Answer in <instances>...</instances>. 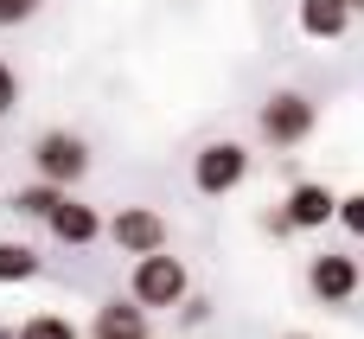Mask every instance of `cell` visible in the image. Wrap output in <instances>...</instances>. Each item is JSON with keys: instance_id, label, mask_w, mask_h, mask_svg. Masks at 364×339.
I'll return each instance as SVG.
<instances>
[{"instance_id": "cell-20", "label": "cell", "mask_w": 364, "mask_h": 339, "mask_svg": "<svg viewBox=\"0 0 364 339\" xmlns=\"http://www.w3.org/2000/svg\"><path fill=\"white\" fill-rule=\"evenodd\" d=\"M282 339H314V333H282Z\"/></svg>"}, {"instance_id": "cell-4", "label": "cell", "mask_w": 364, "mask_h": 339, "mask_svg": "<svg viewBox=\"0 0 364 339\" xmlns=\"http://www.w3.org/2000/svg\"><path fill=\"white\" fill-rule=\"evenodd\" d=\"M250 167H256V154L243 141H205L192 154V192L198 199H230V192H243Z\"/></svg>"}, {"instance_id": "cell-16", "label": "cell", "mask_w": 364, "mask_h": 339, "mask_svg": "<svg viewBox=\"0 0 364 339\" xmlns=\"http://www.w3.org/2000/svg\"><path fill=\"white\" fill-rule=\"evenodd\" d=\"M38 6L45 0H0V26H26V19H38Z\"/></svg>"}, {"instance_id": "cell-7", "label": "cell", "mask_w": 364, "mask_h": 339, "mask_svg": "<svg viewBox=\"0 0 364 339\" xmlns=\"http://www.w3.org/2000/svg\"><path fill=\"white\" fill-rule=\"evenodd\" d=\"M282 212H288V224H294V231H326V224H333V212H339V192H333L326 179H294V186H288V199H282Z\"/></svg>"}, {"instance_id": "cell-2", "label": "cell", "mask_w": 364, "mask_h": 339, "mask_svg": "<svg viewBox=\"0 0 364 339\" xmlns=\"http://www.w3.org/2000/svg\"><path fill=\"white\" fill-rule=\"evenodd\" d=\"M128 295H134L147 314H166V308H179V301L192 295V269L173 256V244H166V250H147V256H134V269H128Z\"/></svg>"}, {"instance_id": "cell-19", "label": "cell", "mask_w": 364, "mask_h": 339, "mask_svg": "<svg viewBox=\"0 0 364 339\" xmlns=\"http://www.w3.org/2000/svg\"><path fill=\"white\" fill-rule=\"evenodd\" d=\"M346 6H352V13H364V0H346Z\"/></svg>"}, {"instance_id": "cell-9", "label": "cell", "mask_w": 364, "mask_h": 339, "mask_svg": "<svg viewBox=\"0 0 364 339\" xmlns=\"http://www.w3.org/2000/svg\"><path fill=\"white\" fill-rule=\"evenodd\" d=\"M147 308L134 295H109L96 314H90V339H147Z\"/></svg>"}, {"instance_id": "cell-18", "label": "cell", "mask_w": 364, "mask_h": 339, "mask_svg": "<svg viewBox=\"0 0 364 339\" xmlns=\"http://www.w3.org/2000/svg\"><path fill=\"white\" fill-rule=\"evenodd\" d=\"M262 231H269V237H294V224H288V212H282V205L262 218Z\"/></svg>"}, {"instance_id": "cell-6", "label": "cell", "mask_w": 364, "mask_h": 339, "mask_svg": "<svg viewBox=\"0 0 364 339\" xmlns=\"http://www.w3.org/2000/svg\"><path fill=\"white\" fill-rule=\"evenodd\" d=\"M102 237H109L122 256H147V250H166V244H173V224H166L154 205H122L115 218H102Z\"/></svg>"}, {"instance_id": "cell-10", "label": "cell", "mask_w": 364, "mask_h": 339, "mask_svg": "<svg viewBox=\"0 0 364 339\" xmlns=\"http://www.w3.org/2000/svg\"><path fill=\"white\" fill-rule=\"evenodd\" d=\"M352 19H358V13H352L346 0H301V6H294V26H301L314 45L346 38V32H352Z\"/></svg>"}, {"instance_id": "cell-3", "label": "cell", "mask_w": 364, "mask_h": 339, "mask_svg": "<svg viewBox=\"0 0 364 339\" xmlns=\"http://www.w3.org/2000/svg\"><path fill=\"white\" fill-rule=\"evenodd\" d=\"M90 167H96V154H90V141L77 128H45L32 141V179H51V186L70 192L77 179H90Z\"/></svg>"}, {"instance_id": "cell-15", "label": "cell", "mask_w": 364, "mask_h": 339, "mask_svg": "<svg viewBox=\"0 0 364 339\" xmlns=\"http://www.w3.org/2000/svg\"><path fill=\"white\" fill-rule=\"evenodd\" d=\"M13 109H19V71L0 58V115H13Z\"/></svg>"}, {"instance_id": "cell-17", "label": "cell", "mask_w": 364, "mask_h": 339, "mask_svg": "<svg viewBox=\"0 0 364 339\" xmlns=\"http://www.w3.org/2000/svg\"><path fill=\"white\" fill-rule=\"evenodd\" d=\"M179 320H186V327H205V320H211V301H205V295H186V301H179Z\"/></svg>"}, {"instance_id": "cell-1", "label": "cell", "mask_w": 364, "mask_h": 339, "mask_svg": "<svg viewBox=\"0 0 364 339\" xmlns=\"http://www.w3.org/2000/svg\"><path fill=\"white\" fill-rule=\"evenodd\" d=\"M314 128H320V103H314L307 90H269L262 109H256V135H262V147H275V154L307 147Z\"/></svg>"}, {"instance_id": "cell-5", "label": "cell", "mask_w": 364, "mask_h": 339, "mask_svg": "<svg viewBox=\"0 0 364 339\" xmlns=\"http://www.w3.org/2000/svg\"><path fill=\"white\" fill-rule=\"evenodd\" d=\"M358 288H364L358 256H346V250H320V256H307V295H314L320 308H352Z\"/></svg>"}, {"instance_id": "cell-8", "label": "cell", "mask_w": 364, "mask_h": 339, "mask_svg": "<svg viewBox=\"0 0 364 339\" xmlns=\"http://www.w3.org/2000/svg\"><path fill=\"white\" fill-rule=\"evenodd\" d=\"M45 231L64 244V250H90L96 237H102V212L96 205H83L77 192H64L58 205H51V218H45Z\"/></svg>"}, {"instance_id": "cell-11", "label": "cell", "mask_w": 364, "mask_h": 339, "mask_svg": "<svg viewBox=\"0 0 364 339\" xmlns=\"http://www.w3.org/2000/svg\"><path fill=\"white\" fill-rule=\"evenodd\" d=\"M58 199H64V186H51V179H32V186H19L6 205H13V218H26V224H45Z\"/></svg>"}, {"instance_id": "cell-14", "label": "cell", "mask_w": 364, "mask_h": 339, "mask_svg": "<svg viewBox=\"0 0 364 339\" xmlns=\"http://www.w3.org/2000/svg\"><path fill=\"white\" fill-rule=\"evenodd\" d=\"M333 224H346V237H352V244H364V192H339Z\"/></svg>"}, {"instance_id": "cell-12", "label": "cell", "mask_w": 364, "mask_h": 339, "mask_svg": "<svg viewBox=\"0 0 364 339\" xmlns=\"http://www.w3.org/2000/svg\"><path fill=\"white\" fill-rule=\"evenodd\" d=\"M38 269H45V263H38V250H32V244H13V237L0 244V288H19V282H32Z\"/></svg>"}, {"instance_id": "cell-13", "label": "cell", "mask_w": 364, "mask_h": 339, "mask_svg": "<svg viewBox=\"0 0 364 339\" xmlns=\"http://www.w3.org/2000/svg\"><path fill=\"white\" fill-rule=\"evenodd\" d=\"M13 339H83L64 314H32V320H19L13 327Z\"/></svg>"}, {"instance_id": "cell-21", "label": "cell", "mask_w": 364, "mask_h": 339, "mask_svg": "<svg viewBox=\"0 0 364 339\" xmlns=\"http://www.w3.org/2000/svg\"><path fill=\"white\" fill-rule=\"evenodd\" d=\"M0 339H13V327H0Z\"/></svg>"}]
</instances>
